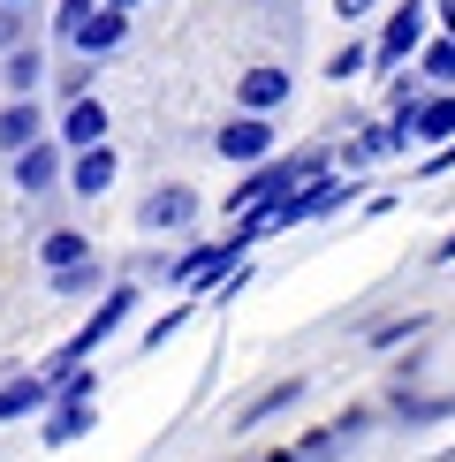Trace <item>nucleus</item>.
I'll list each match as a JSON object with an SVG mask.
<instances>
[{
    "label": "nucleus",
    "mask_w": 455,
    "mask_h": 462,
    "mask_svg": "<svg viewBox=\"0 0 455 462\" xmlns=\"http://www.w3.org/2000/svg\"><path fill=\"white\" fill-rule=\"evenodd\" d=\"M137 303H144V288H137V281H114L107 296L91 303V319L76 326V334H69V341H61V349H53L46 364H38V372H46L53 387H61L69 372H84V364H91V356H99L107 341H114V334H122V326H129V311H137Z\"/></svg>",
    "instance_id": "nucleus-1"
},
{
    "label": "nucleus",
    "mask_w": 455,
    "mask_h": 462,
    "mask_svg": "<svg viewBox=\"0 0 455 462\" xmlns=\"http://www.w3.org/2000/svg\"><path fill=\"white\" fill-rule=\"evenodd\" d=\"M425 0H395L387 8V23H379V38H372V69L379 76H395V69H410L417 53H425Z\"/></svg>",
    "instance_id": "nucleus-2"
},
{
    "label": "nucleus",
    "mask_w": 455,
    "mask_h": 462,
    "mask_svg": "<svg viewBox=\"0 0 455 462\" xmlns=\"http://www.w3.org/2000/svg\"><path fill=\"white\" fill-rule=\"evenodd\" d=\"M213 152L220 160H236V167H258V160H274V114H251V106H236L228 122L213 129Z\"/></svg>",
    "instance_id": "nucleus-3"
},
{
    "label": "nucleus",
    "mask_w": 455,
    "mask_h": 462,
    "mask_svg": "<svg viewBox=\"0 0 455 462\" xmlns=\"http://www.w3.org/2000/svg\"><path fill=\"white\" fill-rule=\"evenodd\" d=\"M190 220H198V189H190V182H160V189L137 205V227H144V236H182Z\"/></svg>",
    "instance_id": "nucleus-4"
},
{
    "label": "nucleus",
    "mask_w": 455,
    "mask_h": 462,
    "mask_svg": "<svg viewBox=\"0 0 455 462\" xmlns=\"http://www.w3.org/2000/svg\"><path fill=\"white\" fill-rule=\"evenodd\" d=\"M46 410H53V379L0 364V425H15V417H46Z\"/></svg>",
    "instance_id": "nucleus-5"
},
{
    "label": "nucleus",
    "mask_w": 455,
    "mask_h": 462,
    "mask_svg": "<svg viewBox=\"0 0 455 462\" xmlns=\"http://www.w3.org/2000/svg\"><path fill=\"white\" fill-rule=\"evenodd\" d=\"M69 144H53V137H38V144H23L15 152V189L23 198H46L53 182H69V160H61Z\"/></svg>",
    "instance_id": "nucleus-6"
},
{
    "label": "nucleus",
    "mask_w": 455,
    "mask_h": 462,
    "mask_svg": "<svg viewBox=\"0 0 455 462\" xmlns=\"http://www.w3.org/2000/svg\"><path fill=\"white\" fill-rule=\"evenodd\" d=\"M114 175H122V160H114V144H84V152H69V198H107Z\"/></svg>",
    "instance_id": "nucleus-7"
},
{
    "label": "nucleus",
    "mask_w": 455,
    "mask_h": 462,
    "mask_svg": "<svg viewBox=\"0 0 455 462\" xmlns=\"http://www.w3.org/2000/svg\"><path fill=\"white\" fill-rule=\"evenodd\" d=\"M289 99H296V76L281 69V61L243 69V84H236V106H251V114H274V106H289Z\"/></svg>",
    "instance_id": "nucleus-8"
},
{
    "label": "nucleus",
    "mask_w": 455,
    "mask_h": 462,
    "mask_svg": "<svg viewBox=\"0 0 455 462\" xmlns=\"http://www.w3.org/2000/svg\"><path fill=\"white\" fill-rule=\"evenodd\" d=\"M122 38H129V8H114V0H99L91 8V23L69 38L76 53H91V61H107V53H122Z\"/></svg>",
    "instance_id": "nucleus-9"
},
{
    "label": "nucleus",
    "mask_w": 455,
    "mask_h": 462,
    "mask_svg": "<svg viewBox=\"0 0 455 462\" xmlns=\"http://www.w3.org/2000/svg\"><path fill=\"white\" fill-rule=\"evenodd\" d=\"M296 402H303V379L289 372V379H274L265 394H251V402H243V417H228V425H236V432H258V425H274V417H289Z\"/></svg>",
    "instance_id": "nucleus-10"
},
{
    "label": "nucleus",
    "mask_w": 455,
    "mask_h": 462,
    "mask_svg": "<svg viewBox=\"0 0 455 462\" xmlns=\"http://www.w3.org/2000/svg\"><path fill=\"white\" fill-rule=\"evenodd\" d=\"M61 144H69V152L107 144V99H99V91H84V99H69V106H61Z\"/></svg>",
    "instance_id": "nucleus-11"
},
{
    "label": "nucleus",
    "mask_w": 455,
    "mask_h": 462,
    "mask_svg": "<svg viewBox=\"0 0 455 462\" xmlns=\"http://www.w3.org/2000/svg\"><path fill=\"white\" fill-rule=\"evenodd\" d=\"M0 84H8V99H38V84H46V46H15V53H0Z\"/></svg>",
    "instance_id": "nucleus-12"
},
{
    "label": "nucleus",
    "mask_w": 455,
    "mask_h": 462,
    "mask_svg": "<svg viewBox=\"0 0 455 462\" xmlns=\"http://www.w3.org/2000/svg\"><path fill=\"white\" fill-rule=\"evenodd\" d=\"M38 137H46V106H38V99H8V106H0V152H8V160L23 144H38Z\"/></svg>",
    "instance_id": "nucleus-13"
},
{
    "label": "nucleus",
    "mask_w": 455,
    "mask_h": 462,
    "mask_svg": "<svg viewBox=\"0 0 455 462\" xmlns=\"http://www.w3.org/2000/svg\"><path fill=\"white\" fill-rule=\"evenodd\" d=\"M84 258H91V236H84V227H46V243H38V265H46V273L84 265Z\"/></svg>",
    "instance_id": "nucleus-14"
},
{
    "label": "nucleus",
    "mask_w": 455,
    "mask_h": 462,
    "mask_svg": "<svg viewBox=\"0 0 455 462\" xmlns=\"http://www.w3.org/2000/svg\"><path fill=\"white\" fill-rule=\"evenodd\" d=\"M198 311H205V296H182V303H167V311H160V319H152L144 334H137V349H144V356H152V349H167V341H175V334H182V326L198 319Z\"/></svg>",
    "instance_id": "nucleus-15"
},
{
    "label": "nucleus",
    "mask_w": 455,
    "mask_h": 462,
    "mask_svg": "<svg viewBox=\"0 0 455 462\" xmlns=\"http://www.w3.org/2000/svg\"><path fill=\"white\" fill-rule=\"evenodd\" d=\"M410 129H417V144H425V152H432V144H448V137H455V91H432V99L417 106V122H410Z\"/></svg>",
    "instance_id": "nucleus-16"
},
{
    "label": "nucleus",
    "mask_w": 455,
    "mask_h": 462,
    "mask_svg": "<svg viewBox=\"0 0 455 462\" xmlns=\"http://www.w3.org/2000/svg\"><path fill=\"white\" fill-rule=\"evenodd\" d=\"M99 281H107V265H99V258H84V265H61V273H46V296H53V303H84Z\"/></svg>",
    "instance_id": "nucleus-17"
},
{
    "label": "nucleus",
    "mask_w": 455,
    "mask_h": 462,
    "mask_svg": "<svg viewBox=\"0 0 455 462\" xmlns=\"http://www.w3.org/2000/svg\"><path fill=\"white\" fill-rule=\"evenodd\" d=\"M417 69H425V84H432V91H455V31L425 38V53H417Z\"/></svg>",
    "instance_id": "nucleus-18"
},
{
    "label": "nucleus",
    "mask_w": 455,
    "mask_h": 462,
    "mask_svg": "<svg viewBox=\"0 0 455 462\" xmlns=\"http://www.w3.org/2000/svg\"><path fill=\"white\" fill-rule=\"evenodd\" d=\"M425 334V311H403V319H387V326H372V341L365 349H403V341Z\"/></svg>",
    "instance_id": "nucleus-19"
},
{
    "label": "nucleus",
    "mask_w": 455,
    "mask_h": 462,
    "mask_svg": "<svg viewBox=\"0 0 455 462\" xmlns=\"http://www.w3.org/2000/svg\"><path fill=\"white\" fill-rule=\"evenodd\" d=\"M365 69H372V46H365V38H349L341 53H327V76H334V84H357Z\"/></svg>",
    "instance_id": "nucleus-20"
},
{
    "label": "nucleus",
    "mask_w": 455,
    "mask_h": 462,
    "mask_svg": "<svg viewBox=\"0 0 455 462\" xmlns=\"http://www.w3.org/2000/svg\"><path fill=\"white\" fill-rule=\"evenodd\" d=\"M296 448L311 455V462H341V448H349V439H341V425H334V417H327V425H319V432H303Z\"/></svg>",
    "instance_id": "nucleus-21"
},
{
    "label": "nucleus",
    "mask_w": 455,
    "mask_h": 462,
    "mask_svg": "<svg viewBox=\"0 0 455 462\" xmlns=\"http://www.w3.org/2000/svg\"><path fill=\"white\" fill-rule=\"evenodd\" d=\"M91 8H99V0H61V8H53V38L69 46V38H76V31L91 23Z\"/></svg>",
    "instance_id": "nucleus-22"
},
{
    "label": "nucleus",
    "mask_w": 455,
    "mask_h": 462,
    "mask_svg": "<svg viewBox=\"0 0 455 462\" xmlns=\"http://www.w3.org/2000/svg\"><path fill=\"white\" fill-rule=\"evenodd\" d=\"M91 69H99V61H91V53H76V61L61 69V99H84V91H91Z\"/></svg>",
    "instance_id": "nucleus-23"
},
{
    "label": "nucleus",
    "mask_w": 455,
    "mask_h": 462,
    "mask_svg": "<svg viewBox=\"0 0 455 462\" xmlns=\"http://www.w3.org/2000/svg\"><path fill=\"white\" fill-rule=\"evenodd\" d=\"M15 46H23V8L0 0V53H15Z\"/></svg>",
    "instance_id": "nucleus-24"
},
{
    "label": "nucleus",
    "mask_w": 455,
    "mask_h": 462,
    "mask_svg": "<svg viewBox=\"0 0 455 462\" xmlns=\"http://www.w3.org/2000/svg\"><path fill=\"white\" fill-rule=\"evenodd\" d=\"M334 425H341V439H365V432H372V410H341Z\"/></svg>",
    "instance_id": "nucleus-25"
},
{
    "label": "nucleus",
    "mask_w": 455,
    "mask_h": 462,
    "mask_svg": "<svg viewBox=\"0 0 455 462\" xmlns=\"http://www.w3.org/2000/svg\"><path fill=\"white\" fill-rule=\"evenodd\" d=\"M334 15L341 23H365V15H379V0H334Z\"/></svg>",
    "instance_id": "nucleus-26"
},
{
    "label": "nucleus",
    "mask_w": 455,
    "mask_h": 462,
    "mask_svg": "<svg viewBox=\"0 0 455 462\" xmlns=\"http://www.w3.org/2000/svg\"><path fill=\"white\" fill-rule=\"evenodd\" d=\"M448 167H455V137H448V144H432V152H425V175H448Z\"/></svg>",
    "instance_id": "nucleus-27"
},
{
    "label": "nucleus",
    "mask_w": 455,
    "mask_h": 462,
    "mask_svg": "<svg viewBox=\"0 0 455 462\" xmlns=\"http://www.w3.org/2000/svg\"><path fill=\"white\" fill-rule=\"evenodd\" d=\"M251 462H311L303 448H274V455H251Z\"/></svg>",
    "instance_id": "nucleus-28"
},
{
    "label": "nucleus",
    "mask_w": 455,
    "mask_h": 462,
    "mask_svg": "<svg viewBox=\"0 0 455 462\" xmlns=\"http://www.w3.org/2000/svg\"><path fill=\"white\" fill-rule=\"evenodd\" d=\"M455 258V227H448V236H441V250H432V265H448Z\"/></svg>",
    "instance_id": "nucleus-29"
},
{
    "label": "nucleus",
    "mask_w": 455,
    "mask_h": 462,
    "mask_svg": "<svg viewBox=\"0 0 455 462\" xmlns=\"http://www.w3.org/2000/svg\"><path fill=\"white\" fill-rule=\"evenodd\" d=\"M114 8H144V0H114Z\"/></svg>",
    "instance_id": "nucleus-30"
},
{
    "label": "nucleus",
    "mask_w": 455,
    "mask_h": 462,
    "mask_svg": "<svg viewBox=\"0 0 455 462\" xmlns=\"http://www.w3.org/2000/svg\"><path fill=\"white\" fill-rule=\"evenodd\" d=\"M265 8H281V0H265ZM289 8H296V0H289Z\"/></svg>",
    "instance_id": "nucleus-31"
},
{
    "label": "nucleus",
    "mask_w": 455,
    "mask_h": 462,
    "mask_svg": "<svg viewBox=\"0 0 455 462\" xmlns=\"http://www.w3.org/2000/svg\"><path fill=\"white\" fill-rule=\"evenodd\" d=\"M8 8H31V0H8Z\"/></svg>",
    "instance_id": "nucleus-32"
}]
</instances>
